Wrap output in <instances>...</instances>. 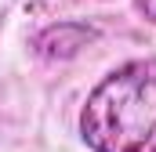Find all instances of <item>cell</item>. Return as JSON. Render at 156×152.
I'll return each mask as SVG.
<instances>
[{"label": "cell", "instance_id": "3", "mask_svg": "<svg viewBox=\"0 0 156 152\" xmlns=\"http://www.w3.org/2000/svg\"><path fill=\"white\" fill-rule=\"evenodd\" d=\"M134 11H138L145 22H153V26H156V0H134Z\"/></svg>", "mask_w": 156, "mask_h": 152}, {"label": "cell", "instance_id": "1", "mask_svg": "<svg viewBox=\"0 0 156 152\" xmlns=\"http://www.w3.org/2000/svg\"><path fill=\"white\" fill-rule=\"evenodd\" d=\"M91 152H156V58H131L102 76L80 105Z\"/></svg>", "mask_w": 156, "mask_h": 152}, {"label": "cell", "instance_id": "2", "mask_svg": "<svg viewBox=\"0 0 156 152\" xmlns=\"http://www.w3.org/2000/svg\"><path fill=\"white\" fill-rule=\"evenodd\" d=\"M98 36H102L98 26H87V22H76V18L51 22L47 29H40L37 36H33V51L44 62H66V58H76L80 51L87 43H94Z\"/></svg>", "mask_w": 156, "mask_h": 152}]
</instances>
